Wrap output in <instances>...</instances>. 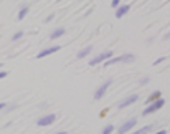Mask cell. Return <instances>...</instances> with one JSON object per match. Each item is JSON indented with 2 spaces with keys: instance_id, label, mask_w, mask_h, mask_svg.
Instances as JSON below:
<instances>
[{
  "instance_id": "cell-1",
  "label": "cell",
  "mask_w": 170,
  "mask_h": 134,
  "mask_svg": "<svg viewBox=\"0 0 170 134\" xmlns=\"http://www.w3.org/2000/svg\"><path fill=\"white\" fill-rule=\"evenodd\" d=\"M113 51H104V53H101V55H98V56H94V58H91L89 60V65L91 66H96V65H99L101 63V61H108V60H111V58H113Z\"/></svg>"
},
{
  "instance_id": "cell-2",
  "label": "cell",
  "mask_w": 170,
  "mask_h": 134,
  "mask_svg": "<svg viewBox=\"0 0 170 134\" xmlns=\"http://www.w3.org/2000/svg\"><path fill=\"white\" fill-rule=\"evenodd\" d=\"M164 104H165V101H164L162 98H160L159 101H154V103H150L149 106H147V108H145L144 111H142V114H144V116H147V114H152V113H155V111H159V109L162 108Z\"/></svg>"
},
{
  "instance_id": "cell-3",
  "label": "cell",
  "mask_w": 170,
  "mask_h": 134,
  "mask_svg": "<svg viewBox=\"0 0 170 134\" xmlns=\"http://www.w3.org/2000/svg\"><path fill=\"white\" fill-rule=\"evenodd\" d=\"M134 58H135V56L130 55V53H127V55H121V56H116V58L108 60V61H106V66H108V65H114V63H122V61H132Z\"/></svg>"
},
{
  "instance_id": "cell-4",
  "label": "cell",
  "mask_w": 170,
  "mask_h": 134,
  "mask_svg": "<svg viewBox=\"0 0 170 134\" xmlns=\"http://www.w3.org/2000/svg\"><path fill=\"white\" fill-rule=\"evenodd\" d=\"M111 83H113V81L108 80V81H104V83L101 84L98 89H96V93H94V99H96V101H98V99H101V98H103L104 94H106V91H108V88L111 86Z\"/></svg>"
},
{
  "instance_id": "cell-5",
  "label": "cell",
  "mask_w": 170,
  "mask_h": 134,
  "mask_svg": "<svg viewBox=\"0 0 170 134\" xmlns=\"http://www.w3.org/2000/svg\"><path fill=\"white\" fill-rule=\"evenodd\" d=\"M135 124H137V119L135 118H132V119H129V121H125L122 126L119 128V134H125L127 131H130V129H132Z\"/></svg>"
},
{
  "instance_id": "cell-6",
  "label": "cell",
  "mask_w": 170,
  "mask_h": 134,
  "mask_svg": "<svg viewBox=\"0 0 170 134\" xmlns=\"http://www.w3.org/2000/svg\"><path fill=\"white\" fill-rule=\"evenodd\" d=\"M55 119H56V114H46V116H43V118L38 119L36 124H38V126H50Z\"/></svg>"
},
{
  "instance_id": "cell-7",
  "label": "cell",
  "mask_w": 170,
  "mask_h": 134,
  "mask_svg": "<svg viewBox=\"0 0 170 134\" xmlns=\"http://www.w3.org/2000/svg\"><path fill=\"white\" fill-rule=\"evenodd\" d=\"M56 51H60V46H58V45H55V46H48V48L41 50L40 53L36 55V58H38V60H40V58H45V56L51 55V53H56Z\"/></svg>"
},
{
  "instance_id": "cell-8",
  "label": "cell",
  "mask_w": 170,
  "mask_h": 134,
  "mask_svg": "<svg viewBox=\"0 0 170 134\" xmlns=\"http://www.w3.org/2000/svg\"><path fill=\"white\" fill-rule=\"evenodd\" d=\"M139 99V94H130V96H127L124 99V101H121L119 104H117V108L119 109H122V108H125V106H129V104H132V103H135Z\"/></svg>"
},
{
  "instance_id": "cell-9",
  "label": "cell",
  "mask_w": 170,
  "mask_h": 134,
  "mask_svg": "<svg viewBox=\"0 0 170 134\" xmlns=\"http://www.w3.org/2000/svg\"><path fill=\"white\" fill-rule=\"evenodd\" d=\"M65 33H66V30H65V28H56V30H53V32L50 33V38H51V40H56V38L63 37Z\"/></svg>"
},
{
  "instance_id": "cell-10",
  "label": "cell",
  "mask_w": 170,
  "mask_h": 134,
  "mask_svg": "<svg viewBox=\"0 0 170 134\" xmlns=\"http://www.w3.org/2000/svg\"><path fill=\"white\" fill-rule=\"evenodd\" d=\"M129 8H130V5H121L119 8H117V12H116V17L117 18H121V17H124L125 13L129 12Z\"/></svg>"
},
{
  "instance_id": "cell-11",
  "label": "cell",
  "mask_w": 170,
  "mask_h": 134,
  "mask_svg": "<svg viewBox=\"0 0 170 134\" xmlns=\"http://www.w3.org/2000/svg\"><path fill=\"white\" fill-rule=\"evenodd\" d=\"M91 50H93V46H86V48H84V50H81L76 56H78L79 60H81V58H86V56H88V55L91 53Z\"/></svg>"
},
{
  "instance_id": "cell-12",
  "label": "cell",
  "mask_w": 170,
  "mask_h": 134,
  "mask_svg": "<svg viewBox=\"0 0 170 134\" xmlns=\"http://www.w3.org/2000/svg\"><path fill=\"white\" fill-rule=\"evenodd\" d=\"M160 94H162V93H160V91H154V93H152V94H150V96H149L147 103L150 104V103H154V101H159V99L162 98V96H160Z\"/></svg>"
},
{
  "instance_id": "cell-13",
  "label": "cell",
  "mask_w": 170,
  "mask_h": 134,
  "mask_svg": "<svg viewBox=\"0 0 170 134\" xmlns=\"http://www.w3.org/2000/svg\"><path fill=\"white\" fill-rule=\"evenodd\" d=\"M27 13H28V5H23V7L20 8V12H18V20H23Z\"/></svg>"
},
{
  "instance_id": "cell-14",
  "label": "cell",
  "mask_w": 170,
  "mask_h": 134,
  "mask_svg": "<svg viewBox=\"0 0 170 134\" xmlns=\"http://www.w3.org/2000/svg\"><path fill=\"white\" fill-rule=\"evenodd\" d=\"M150 129H152V126H150V124H147V126H144V128L137 129V131H135V132H132V134H145V132H149Z\"/></svg>"
},
{
  "instance_id": "cell-15",
  "label": "cell",
  "mask_w": 170,
  "mask_h": 134,
  "mask_svg": "<svg viewBox=\"0 0 170 134\" xmlns=\"http://www.w3.org/2000/svg\"><path fill=\"white\" fill-rule=\"evenodd\" d=\"M113 131H114V126H113V124H108V126H104V128H103L101 134H111Z\"/></svg>"
},
{
  "instance_id": "cell-16",
  "label": "cell",
  "mask_w": 170,
  "mask_h": 134,
  "mask_svg": "<svg viewBox=\"0 0 170 134\" xmlns=\"http://www.w3.org/2000/svg\"><path fill=\"white\" fill-rule=\"evenodd\" d=\"M22 37H23V32H17L15 35H13V41H15V40H20Z\"/></svg>"
},
{
  "instance_id": "cell-17",
  "label": "cell",
  "mask_w": 170,
  "mask_h": 134,
  "mask_svg": "<svg viewBox=\"0 0 170 134\" xmlns=\"http://www.w3.org/2000/svg\"><path fill=\"white\" fill-rule=\"evenodd\" d=\"M119 0H113V7H116V8H119Z\"/></svg>"
},
{
  "instance_id": "cell-18",
  "label": "cell",
  "mask_w": 170,
  "mask_h": 134,
  "mask_svg": "<svg viewBox=\"0 0 170 134\" xmlns=\"http://www.w3.org/2000/svg\"><path fill=\"white\" fill-rule=\"evenodd\" d=\"M139 83H140V84H145V83H149V76H147V78H142V80L139 81Z\"/></svg>"
},
{
  "instance_id": "cell-19",
  "label": "cell",
  "mask_w": 170,
  "mask_h": 134,
  "mask_svg": "<svg viewBox=\"0 0 170 134\" xmlns=\"http://www.w3.org/2000/svg\"><path fill=\"white\" fill-rule=\"evenodd\" d=\"M5 76H7V71H0V80L5 78Z\"/></svg>"
},
{
  "instance_id": "cell-20",
  "label": "cell",
  "mask_w": 170,
  "mask_h": 134,
  "mask_svg": "<svg viewBox=\"0 0 170 134\" xmlns=\"http://www.w3.org/2000/svg\"><path fill=\"white\" fill-rule=\"evenodd\" d=\"M164 60H165V56H164V58H159V60H155V63H154V65H159V63H162Z\"/></svg>"
},
{
  "instance_id": "cell-21",
  "label": "cell",
  "mask_w": 170,
  "mask_h": 134,
  "mask_svg": "<svg viewBox=\"0 0 170 134\" xmlns=\"http://www.w3.org/2000/svg\"><path fill=\"white\" fill-rule=\"evenodd\" d=\"M155 134H167V131H165V129H160V131L155 132Z\"/></svg>"
},
{
  "instance_id": "cell-22",
  "label": "cell",
  "mask_w": 170,
  "mask_h": 134,
  "mask_svg": "<svg viewBox=\"0 0 170 134\" xmlns=\"http://www.w3.org/2000/svg\"><path fill=\"white\" fill-rule=\"evenodd\" d=\"M3 108H7V106H5V104H3V103H0V111H2Z\"/></svg>"
},
{
  "instance_id": "cell-23",
  "label": "cell",
  "mask_w": 170,
  "mask_h": 134,
  "mask_svg": "<svg viewBox=\"0 0 170 134\" xmlns=\"http://www.w3.org/2000/svg\"><path fill=\"white\" fill-rule=\"evenodd\" d=\"M165 38H170V32L167 33V35H165Z\"/></svg>"
},
{
  "instance_id": "cell-24",
  "label": "cell",
  "mask_w": 170,
  "mask_h": 134,
  "mask_svg": "<svg viewBox=\"0 0 170 134\" xmlns=\"http://www.w3.org/2000/svg\"><path fill=\"white\" fill-rule=\"evenodd\" d=\"M56 134H68V132H65V131H61V132H56Z\"/></svg>"
},
{
  "instance_id": "cell-25",
  "label": "cell",
  "mask_w": 170,
  "mask_h": 134,
  "mask_svg": "<svg viewBox=\"0 0 170 134\" xmlns=\"http://www.w3.org/2000/svg\"><path fill=\"white\" fill-rule=\"evenodd\" d=\"M0 68H3V65H2V63H0Z\"/></svg>"
}]
</instances>
